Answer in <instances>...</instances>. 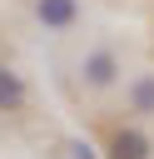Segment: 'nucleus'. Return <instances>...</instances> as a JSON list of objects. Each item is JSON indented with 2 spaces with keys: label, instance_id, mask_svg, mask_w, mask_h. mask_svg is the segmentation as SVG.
Returning a JSON list of instances; mask_svg holds the SVG:
<instances>
[{
  "label": "nucleus",
  "instance_id": "1",
  "mask_svg": "<svg viewBox=\"0 0 154 159\" xmlns=\"http://www.w3.org/2000/svg\"><path fill=\"white\" fill-rule=\"evenodd\" d=\"M104 159H154V139L139 124H109L104 129Z\"/></svg>",
  "mask_w": 154,
  "mask_h": 159
},
{
  "label": "nucleus",
  "instance_id": "2",
  "mask_svg": "<svg viewBox=\"0 0 154 159\" xmlns=\"http://www.w3.org/2000/svg\"><path fill=\"white\" fill-rule=\"evenodd\" d=\"M30 109V84L15 65H0V114H25Z\"/></svg>",
  "mask_w": 154,
  "mask_h": 159
},
{
  "label": "nucleus",
  "instance_id": "3",
  "mask_svg": "<svg viewBox=\"0 0 154 159\" xmlns=\"http://www.w3.org/2000/svg\"><path fill=\"white\" fill-rule=\"evenodd\" d=\"M79 75H84L89 89H109V84L119 80V60H114V50H89L84 65H79Z\"/></svg>",
  "mask_w": 154,
  "mask_h": 159
},
{
  "label": "nucleus",
  "instance_id": "4",
  "mask_svg": "<svg viewBox=\"0 0 154 159\" xmlns=\"http://www.w3.org/2000/svg\"><path fill=\"white\" fill-rule=\"evenodd\" d=\"M35 20L45 30H70L79 20V0H35Z\"/></svg>",
  "mask_w": 154,
  "mask_h": 159
},
{
  "label": "nucleus",
  "instance_id": "5",
  "mask_svg": "<svg viewBox=\"0 0 154 159\" xmlns=\"http://www.w3.org/2000/svg\"><path fill=\"white\" fill-rule=\"evenodd\" d=\"M124 99H129V109L139 119H154V75H134L129 89H124Z\"/></svg>",
  "mask_w": 154,
  "mask_h": 159
},
{
  "label": "nucleus",
  "instance_id": "6",
  "mask_svg": "<svg viewBox=\"0 0 154 159\" xmlns=\"http://www.w3.org/2000/svg\"><path fill=\"white\" fill-rule=\"evenodd\" d=\"M65 154H70V159H99V149H94V144H84V139H70V144H65Z\"/></svg>",
  "mask_w": 154,
  "mask_h": 159
}]
</instances>
